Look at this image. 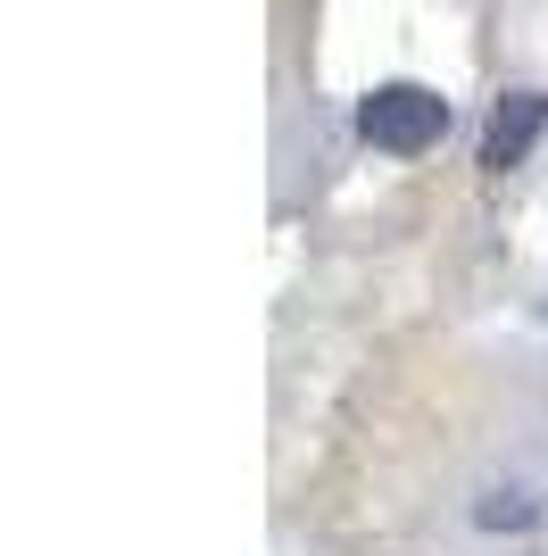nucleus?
Returning <instances> with one entry per match:
<instances>
[{
	"label": "nucleus",
	"instance_id": "obj_2",
	"mask_svg": "<svg viewBox=\"0 0 548 556\" xmlns=\"http://www.w3.org/2000/svg\"><path fill=\"white\" fill-rule=\"evenodd\" d=\"M540 134H548V92H507L499 109H490V125H482V166H490V175L524 166Z\"/></svg>",
	"mask_w": 548,
	"mask_h": 556
},
{
	"label": "nucleus",
	"instance_id": "obj_1",
	"mask_svg": "<svg viewBox=\"0 0 548 556\" xmlns=\"http://www.w3.org/2000/svg\"><path fill=\"white\" fill-rule=\"evenodd\" d=\"M358 134L374 150H390V159H415V150H433L449 134V100L433 84H374L358 100Z\"/></svg>",
	"mask_w": 548,
	"mask_h": 556
}]
</instances>
